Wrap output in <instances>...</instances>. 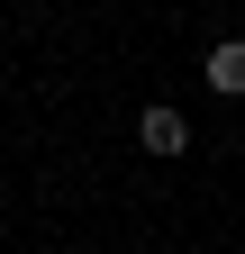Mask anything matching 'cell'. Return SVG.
Instances as JSON below:
<instances>
[{
    "label": "cell",
    "instance_id": "1",
    "mask_svg": "<svg viewBox=\"0 0 245 254\" xmlns=\"http://www.w3.org/2000/svg\"><path fill=\"white\" fill-rule=\"evenodd\" d=\"M136 136H145V154H182L191 145V118L182 109H136Z\"/></svg>",
    "mask_w": 245,
    "mask_h": 254
},
{
    "label": "cell",
    "instance_id": "2",
    "mask_svg": "<svg viewBox=\"0 0 245 254\" xmlns=\"http://www.w3.org/2000/svg\"><path fill=\"white\" fill-rule=\"evenodd\" d=\"M209 91H227V100L245 91V37H218V46H209Z\"/></svg>",
    "mask_w": 245,
    "mask_h": 254
}]
</instances>
